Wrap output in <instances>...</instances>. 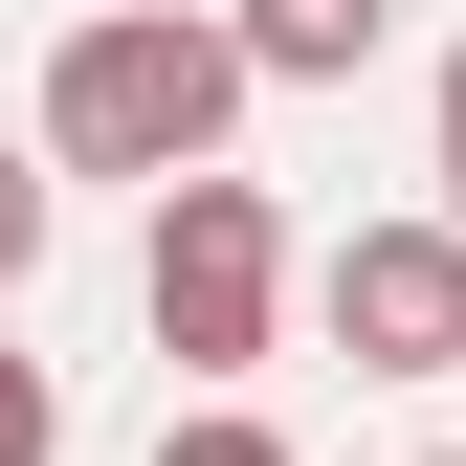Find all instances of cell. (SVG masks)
Here are the masks:
<instances>
[{
	"label": "cell",
	"mask_w": 466,
	"mask_h": 466,
	"mask_svg": "<svg viewBox=\"0 0 466 466\" xmlns=\"http://www.w3.org/2000/svg\"><path fill=\"white\" fill-rule=\"evenodd\" d=\"M45 178H134L178 200L222 178V134H245V45H222V0H89L67 45H45Z\"/></svg>",
	"instance_id": "6da1fadb"
},
{
	"label": "cell",
	"mask_w": 466,
	"mask_h": 466,
	"mask_svg": "<svg viewBox=\"0 0 466 466\" xmlns=\"http://www.w3.org/2000/svg\"><path fill=\"white\" fill-rule=\"evenodd\" d=\"M289 200L222 156V178H178L156 200V245H134V311H156V356H178V400H245L267 356H289Z\"/></svg>",
	"instance_id": "7a4b0ae2"
},
{
	"label": "cell",
	"mask_w": 466,
	"mask_h": 466,
	"mask_svg": "<svg viewBox=\"0 0 466 466\" xmlns=\"http://www.w3.org/2000/svg\"><path fill=\"white\" fill-rule=\"evenodd\" d=\"M311 333H333L356 378H466V222H444V200L356 222V245L311 267Z\"/></svg>",
	"instance_id": "3957f363"
},
{
	"label": "cell",
	"mask_w": 466,
	"mask_h": 466,
	"mask_svg": "<svg viewBox=\"0 0 466 466\" xmlns=\"http://www.w3.org/2000/svg\"><path fill=\"white\" fill-rule=\"evenodd\" d=\"M222 45H245V89H356L400 45V0H222Z\"/></svg>",
	"instance_id": "277c9868"
},
{
	"label": "cell",
	"mask_w": 466,
	"mask_h": 466,
	"mask_svg": "<svg viewBox=\"0 0 466 466\" xmlns=\"http://www.w3.org/2000/svg\"><path fill=\"white\" fill-rule=\"evenodd\" d=\"M45 245H67V178H45V134H0V311L45 289Z\"/></svg>",
	"instance_id": "5b68a950"
},
{
	"label": "cell",
	"mask_w": 466,
	"mask_h": 466,
	"mask_svg": "<svg viewBox=\"0 0 466 466\" xmlns=\"http://www.w3.org/2000/svg\"><path fill=\"white\" fill-rule=\"evenodd\" d=\"M156 466H311V444H289L267 400H178V422H156Z\"/></svg>",
	"instance_id": "8992f818"
},
{
	"label": "cell",
	"mask_w": 466,
	"mask_h": 466,
	"mask_svg": "<svg viewBox=\"0 0 466 466\" xmlns=\"http://www.w3.org/2000/svg\"><path fill=\"white\" fill-rule=\"evenodd\" d=\"M0 466H67V378L23 356V311H0Z\"/></svg>",
	"instance_id": "52a82bcc"
},
{
	"label": "cell",
	"mask_w": 466,
	"mask_h": 466,
	"mask_svg": "<svg viewBox=\"0 0 466 466\" xmlns=\"http://www.w3.org/2000/svg\"><path fill=\"white\" fill-rule=\"evenodd\" d=\"M422 178H444V222H466V45L422 67Z\"/></svg>",
	"instance_id": "ba28073f"
},
{
	"label": "cell",
	"mask_w": 466,
	"mask_h": 466,
	"mask_svg": "<svg viewBox=\"0 0 466 466\" xmlns=\"http://www.w3.org/2000/svg\"><path fill=\"white\" fill-rule=\"evenodd\" d=\"M422 466H466V444H422Z\"/></svg>",
	"instance_id": "9c48e42d"
}]
</instances>
